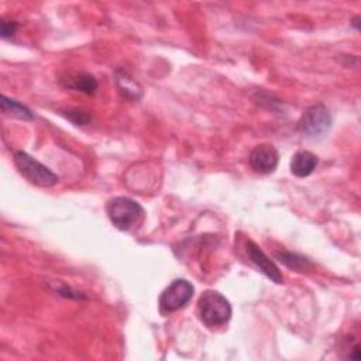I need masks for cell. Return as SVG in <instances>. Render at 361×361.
Instances as JSON below:
<instances>
[{
    "label": "cell",
    "instance_id": "obj_12",
    "mask_svg": "<svg viewBox=\"0 0 361 361\" xmlns=\"http://www.w3.org/2000/svg\"><path fill=\"white\" fill-rule=\"evenodd\" d=\"M117 83L121 92H124L127 96H131L135 100L141 96V87L126 72H121V75H117Z\"/></svg>",
    "mask_w": 361,
    "mask_h": 361
},
{
    "label": "cell",
    "instance_id": "obj_1",
    "mask_svg": "<svg viewBox=\"0 0 361 361\" xmlns=\"http://www.w3.org/2000/svg\"><path fill=\"white\" fill-rule=\"evenodd\" d=\"M200 322L209 327H220L231 319V305L226 296L216 290H204L197 300Z\"/></svg>",
    "mask_w": 361,
    "mask_h": 361
},
{
    "label": "cell",
    "instance_id": "obj_3",
    "mask_svg": "<svg viewBox=\"0 0 361 361\" xmlns=\"http://www.w3.org/2000/svg\"><path fill=\"white\" fill-rule=\"evenodd\" d=\"M14 164L20 173L34 185L48 188L54 186L58 182V176L49 168L42 165L24 151L14 152Z\"/></svg>",
    "mask_w": 361,
    "mask_h": 361
},
{
    "label": "cell",
    "instance_id": "obj_5",
    "mask_svg": "<svg viewBox=\"0 0 361 361\" xmlns=\"http://www.w3.org/2000/svg\"><path fill=\"white\" fill-rule=\"evenodd\" d=\"M193 285L186 279H175L159 296V309L164 314L173 313L185 307L193 296Z\"/></svg>",
    "mask_w": 361,
    "mask_h": 361
},
{
    "label": "cell",
    "instance_id": "obj_7",
    "mask_svg": "<svg viewBox=\"0 0 361 361\" xmlns=\"http://www.w3.org/2000/svg\"><path fill=\"white\" fill-rule=\"evenodd\" d=\"M250 165L258 173H271L276 169L279 154L275 147L269 144H259L254 147L250 154Z\"/></svg>",
    "mask_w": 361,
    "mask_h": 361
},
{
    "label": "cell",
    "instance_id": "obj_8",
    "mask_svg": "<svg viewBox=\"0 0 361 361\" xmlns=\"http://www.w3.org/2000/svg\"><path fill=\"white\" fill-rule=\"evenodd\" d=\"M317 157L310 151H299L292 157L290 172L298 178L309 176L317 166Z\"/></svg>",
    "mask_w": 361,
    "mask_h": 361
},
{
    "label": "cell",
    "instance_id": "obj_4",
    "mask_svg": "<svg viewBox=\"0 0 361 361\" xmlns=\"http://www.w3.org/2000/svg\"><path fill=\"white\" fill-rule=\"evenodd\" d=\"M331 116L329 109L322 104H313L305 110L302 117L298 121V130L306 137L316 138L324 135L331 127Z\"/></svg>",
    "mask_w": 361,
    "mask_h": 361
},
{
    "label": "cell",
    "instance_id": "obj_13",
    "mask_svg": "<svg viewBox=\"0 0 361 361\" xmlns=\"http://www.w3.org/2000/svg\"><path fill=\"white\" fill-rule=\"evenodd\" d=\"M66 117H68L69 120H72L75 124H80V126L87 124V123L90 121V116H89L86 111L80 110V109L68 110V111H66Z\"/></svg>",
    "mask_w": 361,
    "mask_h": 361
},
{
    "label": "cell",
    "instance_id": "obj_6",
    "mask_svg": "<svg viewBox=\"0 0 361 361\" xmlns=\"http://www.w3.org/2000/svg\"><path fill=\"white\" fill-rule=\"evenodd\" d=\"M245 251L250 258V261L272 282L275 283H283V276L279 268L275 265V262L252 241L247 240L245 243Z\"/></svg>",
    "mask_w": 361,
    "mask_h": 361
},
{
    "label": "cell",
    "instance_id": "obj_9",
    "mask_svg": "<svg viewBox=\"0 0 361 361\" xmlns=\"http://www.w3.org/2000/svg\"><path fill=\"white\" fill-rule=\"evenodd\" d=\"M66 86L78 92H82L85 94H93L97 89V82L90 73L80 72V73L69 75L66 79Z\"/></svg>",
    "mask_w": 361,
    "mask_h": 361
},
{
    "label": "cell",
    "instance_id": "obj_11",
    "mask_svg": "<svg viewBox=\"0 0 361 361\" xmlns=\"http://www.w3.org/2000/svg\"><path fill=\"white\" fill-rule=\"evenodd\" d=\"M1 110L4 113H8V114L17 117V118H23V120L32 118V113L28 107H25L20 102H16L13 99L6 97L4 94L1 96Z\"/></svg>",
    "mask_w": 361,
    "mask_h": 361
},
{
    "label": "cell",
    "instance_id": "obj_14",
    "mask_svg": "<svg viewBox=\"0 0 361 361\" xmlns=\"http://www.w3.org/2000/svg\"><path fill=\"white\" fill-rule=\"evenodd\" d=\"M16 31H17V23L16 21H1L0 32H1L3 38L13 37L16 34Z\"/></svg>",
    "mask_w": 361,
    "mask_h": 361
},
{
    "label": "cell",
    "instance_id": "obj_10",
    "mask_svg": "<svg viewBox=\"0 0 361 361\" xmlns=\"http://www.w3.org/2000/svg\"><path fill=\"white\" fill-rule=\"evenodd\" d=\"M275 257L283 265H286L288 268L295 269L298 272H303V271H307L309 268H312V262L307 258H305L303 255H299L296 252H290V251L282 250V251H276Z\"/></svg>",
    "mask_w": 361,
    "mask_h": 361
},
{
    "label": "cell",
    "instance_id": "obj_2",
    "mask_svg": "<svg viewBox=\"0 0 361 361\" xmlns=\"http://www.w3.org/2000/svg\"><path fill=\"white\" fill-rule=\"evenodd\" d=\"M106 212L113 226L121 231L131 230L144 219V209L141 204L126 196L110 199L106 204Z\"/></svg>",
    "mask_w": 361,
    "mask_h": 361
}]
</instances>
